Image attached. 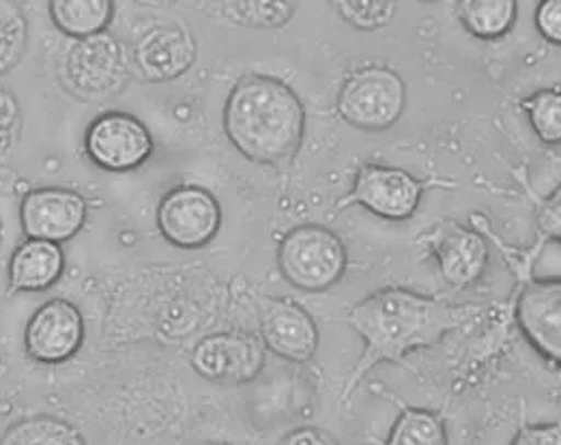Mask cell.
<instances>
[{"label": "cell", "instance_id": "6da1fadb", "mask_svg": "<svg viewBox=\"0 0 561 445\" xmlns=\"http://www.w3.org/2000/svg\"><path fill=\"white\" fill-rule=\"evenodd\" d=\"M476 315L478 306H458L409 288L390 286L370 293L346 315V323L364 340V353L348 375L342 396L346 398L355 390L373 368L402 362L413 351L439 344Z\"/></svg>", "mask_w": 561, "mask_h": 445}, {"label": "cell", "instance_id": "7a4b0ae2", "mask_svg": "<svg viewBox=\"0 0 561 445\" xmlns=\"http://www.w3.org/2000/svg\"><path fill=\"white\" fill-rule=\"evenodd\" d=\"M228 142L254 164H282L297 156L306 136V109L278 78L243 76L225 104Z\"/></svg>", "mask_w": 561, "mask_h": 445}, {"label": "cell", "instance_id": "3957f363", "mask_svg": "<svg viewBox=\"0 0 561 445\" xmlns=\"http://www.w3.org/2000/svg\"><path fill=\"white\" fill-rule=\"evenodd\" d=\"M129 76V53L111 31L71 39L60 60V82L80 102L113 98L125 89Z\"/></svg>", "mask_w": 561, "mask_h": 445}, {"label": "cell", "instance_id": "277c9868", "mask_svg": "<svg viewBox=\"0 0 561 445\" xmlns=\"http://www.w3.org/2000/svg\"><path fill=\"white\" fill-rule=\"evenodd\" d=\"M282 278L304 293H323L346 274L348 252L336 232L323 224L290 228L278 246Z\"/></svg>", "mask_w": 561, "mask_h": 445}, {"label": "cell", "instance_id": "5b68a950", "mask_svg": "<svg viewBox=\"0 0 561 445\" xmlns=\"http://www.w3.org/2000/svg\"><path fill=\"white\" fill-rule=\"evenodd\" d=\"M407 109V84L398 71L386 65L353 69L340 91L336 111L340 118L364 132H386Z\"/></svg>", "mask_w": 561, "mask_h": 445}, {"label": "cell", "instance_id": "8992f818", "mask_svg": "<svg viewBox=\"0 0 561 445\" xmlns=\"http://www.w3.org/2000/svg\"><path fill=\"white\" fill-rule=\"evenodd\" d=\"M222 205L203 185L183 183L169 190L156 214L160 235L170 246L181 250H198L209 246L222 228Z\"/></svg>", "mask_w": 561, "mask_h": 445}, {"label": "cell", "instance_id": "52a82bcc", "mask_svg": "<svg viewBox=\"0 0 561 445\" xmlns=\"http://www.w3.org/2000/svg\"><path fill=\"white\" fill-rule=\"evenodd\" d=\"M424 190L426 183L404 168L364 164L357 168L353 187L337 209L359 205L381 220L404 222L417 214Z\"/></svg>", "mask_w": 561, "mask_h": 445}, {"label": "cell", "instance_id": "ba28073f", "mask_svg": "<svg viewBox=\"0 0 561 445\" xmlns=\"http://www.w3.org/2000/svg\"><path fill=\"white\" fill-rule=\"evenodd\" d=\"M84 151L95 167L121 174L145 167L156 151V142L149 127L138 116L113 111L89 123Z\"/></svg>", "mask_w": 561, "mask_h": 445}, {"label": "cell", "instance_id": "9c48e42d", "mask_svg": "<svg viewBox=\"0 0 561 445\" xmlns=\"http://www.w3.org/2000/svg\"><path fill=\"white\" fill-rule=\"evenodd\" d=\"M190 362L194 373L211 384L245 386L265 370L267 346L259 334L218 332L196 342Z\"/></svg>", "mask_w": 561, "mask_h": 445}, {"label": "cell", "instance_id": "30bf717a", "mask_svg": "<svg viewBox=\"0 0 561 445\" xmlns=\"http://www.w3.org/2000/svg\"><path fill=\"white\" fill-rule=\"evenodd\" d=\"M87 338L84 317L69 299L44 301L24 330V351L42 366H60L78 355Z\"/></svg>", "mask_w": 561, "mask_h": 445}, {"label": "cell", "instance_id": "8fae6325", "mask_svg": "<svg viewBox=\"0 0 561 445\" xmlns=\"http://www.w3.org/2000/svg\"><path fill=\"white\" fill-rule=\"evenodd\" d=\"M89 220L87 198L69 187H35L20 203V226L24 237L71 241Z\"/></svg>", "mask_w": 561, "mask_h": 445}, {"label": "cell", "instance_id": "7c38bea8", "mask_svg": "<svg viewBox=\"0 0 561 445\" xmlns=\"http://www.w3.org/2000/svg\"><path fill=\"white\" fill-rule=\"evenodd\" d=\"M196 39L179 24H158L136 37L129 50L131 73L147 84H164L187 73L196 62Z\"/></svg>", "mask_w": 561, "mask_h": 445}, {"label": "cell", "instance_id": "4fadbf2b", "mask_svg": "<svg viewBox=\"0 0 561 445\" xmlns=\"http://www.w3.org/2000/svg\"><path fill=\"white\" fill-rule=\"evenodd\" d=\"M259 326L267 351L293 364H308L319 351V328L312 315L290 297H263Z\"/></svg>", "mask_w": 561, "mask_h": 445}, {"label": "cell", "instance_id": "5bb4252c", "mask_svg": "<svg viewBox=\"0 0 561 445\" xmlns=\"http://www.w3.org/2000/svg\"><path fill=\"white\" fill-rule=\"evenodd\" d=\"M428 250L439 276L456 290L484 278L491 263L486 239L456 220H444L433 230Z\"/></svg>", "mask_w": 561, "mask_h": 445}, {"label": "cell", "instance_id": "9a60e30c", "mask_svg": "<svg viewBox=\"0 0 561 445\" xmlns=\"http://www.w3.org/2000/svg\"><path fill=\"white\" fill-rule=\"evenodd\" d=\"M516 321L527 342L558 368L561 362L560 279H529L516 301Z\"/></svg>", "mask_w": 561, "mask_h": 445}, {"label": "cell", "instance_id": "2e32d148", "mask_svg": "<svg viewBox=\"0 0 561 445\" xmlns=\"http://www.w3.org/2000/svg\"><path fill=\"white\" fill-rule=\"evenodd\" d=\"M65 272V252L57 241L26 237L11 254V293H42L57 284Z\"/></svg>", "mask_w": 561, "mask_h": 445}, {"label": "cell", "instance_id": "e0dca14e", "mask_svg": "<svg viewBox=\"0 0 561 445\" xmlns=\"http://www.w3.org/2000/svg\"><path fill=\"white\" fill-rule=\"evenodd\" d=\"M456 20L476 39L497 42L518 20V0H456Z\"/></svg>", "mask_w": 561, "mask_h": 445}, {"label": "cell", "instance_id": "ac0fdd59", "mask_svg": "<svg viewBox=\"0 0 561 445\" xmlns=\"http://www.w3.org/2000/svg\"><path fill=\"white\" fill-rule=\"evenodd\" d=\"M48 13L58 33L80 39L108 31L114 0H48Z\"/></svg>", "mask_w": 561, "mask_h": 445}, {"label": "cell", "instance_id": "d6986e66", "mask_svg": "<svg viewBox=\"0 0 561 445\" xmlns=\"http://www.w3.org/2000/svg\"><path fill=\"white\" fill-rule=\"evenodd\" d=\"M76 426L55 415H33L15 422L0 437V445H84Z\"/></svg>", "mask_w": 561, "mask_h": 445}, {"label": "cell", "instance_id": "ffe728a7", "mask_svg": "<svg viewBox=\"0 0 561 445\" xmlns=\"http://www.w3.org/2000/svg\"><path fill=\"white\" fill-rule=\"evenodd\" d=\"M386 444L390 445H446L448 431L437 411L404 407L390 431Z\"/></svg>", "mask_w": 561, "mask_h": 445}, {"label": "cell", "instance_id": "44dd1931", "mask_svg": "<svg viewBox=\"0 0 561 445\" xmlns=\"http://www.w3.org/2000/svg\"><path fill=\"white\" fill-rule=\"evenodd\" d=\"M28 46V22L15 0H0V78L22 60Z\"/></svg>", "mask_w": 561, "mask_h": 445}, {"label": "cell", "instance_id": "7402d4cb", "mask_svg": "<svg viewBox=\"0 0 561 445\" xmlns=\"http://www.w3.org/2000/svg\"><path fill=\"white\" fill-rule=\"evenodd\" d=\"M527 112L529 125L536 136L551 147H558L561 140V91L560 87H549L531 93L520 102Z\"/></svg>", "mask_w": 561, "mask_h": 445}, {"label": "cell", "instance_id": "603a6c76", "mask_svg": "<svg viewBox=\"0 0 561 445\" xmlns=\"http://www.w3.org/2000/svg\"><path fill=\"white\" fill-rule=\"evenodd\" d=\"M297 4V0H234L230 15L241 26L276 31L295 18Z\"/></svg>", "mask_w": 561, "mask_h": 445}, {"label": "cell", "instance_id": "cb8c5ba5", "mask_svg": "<svg viewBox=\"0 0 561 445\" xmlns=\"http://www.w3.org/2000/svg\"><path fill=\"white\" fill-rule=\"evenodd\" d=\"M398 2L400 0H330L340 20L362 33L386 28L398 11Z\"/></svg>", "mask_w": 561, "mask_h": 445}, {"label": "cell", "instance_id": "d4e9b609", "mask_svg": "<svg viewBox=\"0 0 561 445\" xmlns=\"http://www.w3.org/2000/svg\"><path fill=\"white\" fill-rule=\"evenodd\" d=\"M24 114L18 98L0 87V162H4L22 138Z\"/></svg>", "mask_w": 561, "mask_h": 445}, {"label": "cell", "instance_id": "484cf974", "mask_svg": "<svg viewBox=\"0 0 561 445\" xmlns=\"http://www.w3.org/2000/svg\"><path fill=\"white\" fill-rule=\"evenodd\" d=\"M536 31L553 46L561 44V0H540L534 13Z\"/></svg>", "mask_w": 561, "mask_h": 445}, {"label": "cell", "instance_id": "4316f807", "mask_svg": "<svg viewBox=\"0 0 561 445\" xmlns=\"http://www.w3.org/2000/svg\"><path fill=\"white\" fill-rule=\"evenodd\" d=\"M512 445H560L561 429L558 422L553 424H527L516 431Z\"/></svg>", "mask_w": 561, "mask_h": 445}, {"label": "cell", "instance_id": "83f0119b", "mask_svg": "<svg viewBox=\"0 0 561 445\" xmlns=\"http://www.w3.org/2000/svg\"><path fill=\"white\" fill-rule=\"evenodd\" d=\"M282 444L286 445H330L340 444L334 435H330L328 431L323 429H317V426H301V429H295L290 431Z\"/></svg>", "mask_w": 561, "mask_h": 445}, {"label": "cell", "instance_id": "f1b7e54d", "mask_svg": "<svg viewBox=\"0 0 561 445\" xmlns=\"http://www.w3.org/2000/svg\"><path fill=\"white\" fill-rule=\"evenodd\" d=\"M417 2H426V4H431V2H442V0H417Z\"/></svg>", "mask_w": 561, "mask_h": 445}, {"label": "cell", "instance_id": "f546056e", "mask_svg": "<svg viewBox=\"0 0 561 445\" xmlns=\"http://www.w3.org/2000/svg\"><path fill=\"white\" fill-rule=\"evenodd\" d=\"M0 241H2V222H0Z\"/></svg>", "mask_w": 561, "mask_h": 445}]
</instances>
